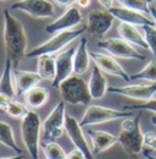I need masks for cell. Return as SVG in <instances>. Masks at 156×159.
I'll return each mask as SVG.
<instances>
[{
	"label": "cell",
	"mask_w": 156,
	"mask_h": 159,
	"mask_svg": "<svg viewBox=\"0 0 156 159\" xmlns=\"http://www.w3.org/2000/svg\"><path fill=\"white\" fill-rule=\"evenodd\" d=\"M4 44L6 58L11 59L16 69L17 64L27 54V36L21 21L6 9L4 11Z\"/></svg>",
	"instance_id": "cell-1"
},
{
	"label": "cell",
	"mask_w": 156,
	"mask_h": 159,
	"mask_svg": "<svg viewBox=\"0 0 156 159\" xmlns=\"http://www.w3.org/2000/svg\"><path fill=\"white\" fill-rule=\"evenodd\" d=\"M118 143L129 154L136 156L144 148V134L140 129V114L134 118H124L121 122Z\"/></svg>",
	"instance_id": "cell-2"
},
{
	"label": "cell",
	"mask_w": 156,
	"mask_h": 159,
	"mask_svg": "<svg viewBox=\"0 0 156 159\" xmlns=\"http://www.w3.org/2000/svg\"><path fill=\"white\" fill-rule=\"evenodd\" d=\"M85 31H87V26L75 28V30H70V31L58 32L56 34H54L49 40H46L45 43L40 44L38 47H36L34 49H32L31 52H28L26 54V58L27 59L39 58L40 55H46V54L54 55L58 52H61L65 47H67L75 39L79 38Z\"/></svg>",
	"instance_id": "cell-3"
},
{
	"label": "cell",
	"mask_w": 156,
	"mask_h": 159,
	"mask_svg": "<svg viewBox=\"0 0 156 159\" xmlns=\"http://www.w3.org/2000/svg\"><path fill=\"white\" fill-rule=\"evenodd\" d=\"M40 132H41L40 116L34 110H29L21 119V137L32 159H38L39 157Z\"/></svg>",
	"instance_id": "cell-4"
},
{
	"label": "cell",
	"mask_w": 156,
	"mask_h": 159,
	"mask_svg": "<svg viewBox=\"0 0 156 159\" xmlns=\"http://www.w3.org/2000/svg\"><path fill=\"white\" fill-rule=\"evenodd\" d=\"M58 91L62 100L72 105H88L92 100L88 83L77 75L65 80L58 86Z\"/></svg>",
	"instance_id": "cell-5"
},
{
	"label": "cell",
	"mask_w": 156,
	"mask_h": 159,
	"mask_svg": "<svg viewBox=\"0 0 156 159\" xmlns=\"http://www.w3.org/2000/svg\"><path fill=\"white\" fill-rule=\"evenodd\" d=\"M65 102L61 100L50 111L48 118L41 122V139L43 143L55 142L65 132V121H66V107Z\"/></svg>",
	"instance_id": "cell-6"
},
{
	"label": "cell",
	"mask_w": 156,
	"mask_h": 159,
	"mask_svg": "<svg viewBox=\"0 0 156 159\" xmlns=\"http://www.w3.org/2000/svg\"><path fill=\"white\" fill-rule=\"evenodd\" d=\"M133 115V111L129 110H117L112 108L100 107V105H89L84 111V115L79 121L80 126H90V125H99L105 124L109 121L129 118Z\"/></svg>",
	"instance_id": "cell-7"
},
{
	"label": "cell",
	"mask_w": 156,
	"mask_h": 159,
	"mask_svg": "<svg viewBox=\"0 0 156 159\" xmlns=\"http://www.w3.org/2000/svg\"><path fill=\"white\" fill-rule=\"evenodd\" d=\"M98 47L106 50L110 55L118 59L128 60H145V55L139 53L136 48L122 38H109V39L99 40Z\"/></svg>",
	"instance_id": "cell-8"
},
{
	"label": "cell",
	"mask_w": 156,
	"mask_h": 159,
	"mask_svg": "<svg viewBox=\"0 0 156 159\" xmlns=\"http://www.w3.org/2000/svg\"><path fill=\"white\" fill-rule=\"evenodd\" d=\"M12 10L26 12L34 19H50L55 15L54 4L49 0H20L12 5Z\"/></svg>",
	"instance_id": "cell-9"
},
{
	"label": "cell",
	"mask_w": 156,
	"mask_h": 159,
	"mask_svg": "<svg viewBox=\"0 0 156 159\" xmlns=\"http://www.w3.org/2000/svg\"><path fill=\"white\" fill-rule=\"evenodd\" d=\"M65 132L68 136V139H71V142L75 144V148L79 149L83 154L85 159H95L92 148L89 147L85 136L83 134L82 126L79 124L75 116L72 115H66V121H65Z\"/></svg>",
	"instance_id": "cell-10"
},
{
	"label": "cell",
	"mask_w": 156,
	"mask_h": 159,
	"mask_svg": "<svg viewBox=\"0 0 156 159\" xmlns=\"http://www.w3.org/2000/svg\"><path fill=\"white\" fill-rule=\"evenodd\" d=\"M115 17L109 10H93L88 14L87 32L97 38H102L112 27Z\"/></svg>",
	"instance_id": "cell-11"
},
{
	"label": "cell",
	"mask_w": 156,
	"mask_h": 159,
	"mask_svg": "<svg viewBox=\"0 0 156 159\" xmlns=\"http://www.w3.org/2000/svg\"><path fill=\"white\" fill-rule=\"evenodd\" d=\"M107 92L123 96L127 98L136 100H148L153 99L156 94V83L149 84H128V86H112L107 88Z\"/></svg>",
	"instance_id": "cell-12"
},
{
	"label": "cell",
	"mask_w": 156,
	"mask_h": 159,
	"mask_svg": "<svg viewBox=\"0 0 156 159\" xmlns=\"http://www.w3.org/2000/svg\"><path fill=\"white\" fill-rule=\"evenodd\" d=\"M82 21H83V16H82L79 9L77 6L72 5V6L67 7V10L58 19L49 23L48 26H45L44 32L49 33V34H56L62 31L75 30V27H77Z\"/></svg>",
	"instance_id": "cell-13"
},
{
	"label": "cell",
	"mask_w": 156,
	"mask_h": 159,
	"mask_svg": "<svg viewBox=\"0 0 156 159\" xmlns=\"http://www.w3.org/2000/svg\"><path fill=\"white\" fill-rule=\"evenodd\" d=\"M90 59L95 62V65L102 72L109 74L111 76L119 77L126 82L131 81V75L126 72V70L121 66V64L112 55L99 53V52H90Z\"/></svg>",
	"instance_id": "cell-14"
},
{
	"label": "cell",
	"mask_w": 156,
	"mask_h": 159,
	"mask_svg": "<svg viewBox=\"0 0 156 159\" xmlns=\"http://www.w3.org/2000/svg\"><path fill=\"white\" fill-rule=\"evenodd\" d=\"M76 48L71 47L61 53H58L55 57L56 62V76L53 81L51 86L54 88H58V86L67 80L70 76H72L73 72V57H75Z\"/></svg>",
	"instance_id": "cell-15"
},
{
	"label": "cell",
	"mask_w": 156,
	"mask_h": 159,
	"mask_svg": "<svg viewBox=\"0 0 156 159\" xmlns=\"http://www.w3.org/2000/svg\"><path fill=\"white\" fill-rule=\"evenodd\" d=\"M110 14L118 20L119 22H124V23H129L133 26H153L155 25L151 17H148L145 14L139 12L136 10H131L123 6H112L110 10Z\"/></svg>",
	"instance_id": "cell-16"
},
{
	"label": "cell",
	"mask_w": 156,
	"mask_h": 159,
	"mask_svg": "<svg viewBox=\"0 0 156 159\" xmlns=\"http://www.w3.org/2000/svg\"><path fill=\"white\" fill-rule=\"evenodd\" d=\"M87 134L89 135L92 141V152L94 156L100 154L109 148H111L114 144L118 143V137L111 135L107 131H100V130H88Z\"/></svg>",
	"instance_id": "cell-17"
},
{
	"label": "cell",
	"mask_w": 156,
	"mask_h": 159,
	"mask_svg": "<svg viewBox=\"0 0 156 159\" xmlns=\"http://www.w3.org/2000/svg\"><path fill=\"white\" fill-rule=\"evenodd\" d=\"M90 66V53L88 50V39L80 37L75 57H73V74L77 76L84 75Z\"/></svg>",
	"instance_id": "cell-18"
},
{
	"label": "cell",
	"mask_w": 156,
	"mask_h": 159,
	"mask_svg": "<svg viewBox=\"0 0 156 159\" xmlns=\"http://www.w3.org/2000/svg\"><path fill=\"white\" fill-rule=\"evenodd\" d=\"M14 75H15V80H16L17 96H24L27 92H29L32 88L37 87L43 81L38 72H33V71H24V70L15 69Z\"/></svg>",
	"instance_id": "cell-19"
},
{
	"label": "cell",
	"mask_w": 156,
	"mask_h": 159,
	"mask_svg": "<svg viewBox=\"0 0 156 159\" xmlns=\"http://www.w3.org/2000/svg\"><path fill=\"white\" fill-rule=\"evenodd\" d=\"M0 93L9 96L11 99H15V97L17 96L16 80L14 75V65L11 59L9 58H6L5 60V67L0 76Z\"/></svg>",
	"instance_id": "cell-20"
},
{
	"label": "cell",
	"mask_w": 156,
	"mask_h": 159,
	"mask_svg": "<svg viewBox=\"0 0 156 159\" xmlns=\"http://www.w3.org/2000/svg\"><path fill=\"white\" fill-rule=\"evenodd\" d=\"M88 87H89L92 99H101L107 92V88H109L107 80L104 76V72L98 67L97 65L93 66V71H92L89 82H88Z\"/></svg>",
	"instance_id": "cell-21"
},
{
	"label": "cell",
	"mask_w": 156,
	"mask_h": 159,
	"mask_svg": "<svg viewBox=\"0 0 156 159\" xmlns=\"http://www.w3.org/2000/svg\"><path fill=\"white\" fill-rule=\"evenodd\" d=\"M117 32L122 39L128 42L129 44L143 48V49H149L148 44L145 42V38H144V34L140 33V31L136 28V26L124 23V22H119V25L117 27Z\"/></svg>",
	"instance_id": "cell-22"
},
{
	"label": "cell",
	"mask_w": 156,
	"mask_h": 159,
	"mask_svg": "<svg viewBox=\"0 0 156 159\" xmlns=\"http://www.w3.org/2000/svg\"><path fill=\"white\" fill-rule=\"evenodd\" d=\"M37 72L45 81H54L56 76V62L54 55H40L37 62Z\"/></svg>",
	"instance_id": "cell-23"
},
{
	"label": "cell",
	"mask_w": 156,
	"mask_h": 159,
	"mask_svg": "<svg viewBox=\"0 0 156 159\" xmlns=\"http://www.w3.org/2000/svg\"><path fill=\"white\" fill-rule=\"evenodd\" d=\"M49 91L44 87H34L32 88L29 92H27L23 97L26 104L32 108V109H39L41 108L44 104H46V102L49 99Z\"/></svg>",
	"instance_id": "cell-24"
},
{
	"label": "cell",
	"mask_w": 156,
	"mask_h": 159,
	"mask_svg": "<svg viewBox=\"0 0 156 159\" xmlns=\"http://www.w3.org/2000/svg\"><path fill=\"white\" fill-rule=\"evenodd\" d=\"M0 143L11 149L15 154H22V148H20L16 143L12 127L5 121H0Z\"/></svg>",
	"instance_id": "cell-25"
},
{
	"label": "cell",
	"mask_w": 156,
	"mask_h": 159,
	"mask_svg": "<svg viewBox=\"0 0 156 159\" xmlns=\"http://www.w3.org/2000/svg\"><path fill=\"white\" fill-rule=\"evenodd\" d=\"M136 80H144L149 81L151 83H156V60H151L148 62V65L140 70L139 72H136L131 75V81H136Z\"/></svg>",
	"instance_id": "cell-26"
},
{
	"label": "cell",
	"mask_w": 156,
	"mask_h": 159,
	"mask_svg": "<svg viewBox=\"0 0 156 159\" xmlns=\"http://www.w3.org/2000/svg\"><path fill=\"white\" fill-rule=\"evenodd\" d=\"M43 152L45 159H66L67 153L56 142H49L43 144Z\"/></svg>",
	"instance_id": "cell-27"
},
{
	"label": "cell",
	"mask_w": 156,
	"mask_h": 159,
	"mask_svg": "<svg viewBox=\"0 0 156 159\" xmlns=\"http://www.w3.org/2000/svg\"><path fill=\"white\" fill-rule=\"evenodd\" d=\"M28 111H29V109L27 108V105H24L23 103L15 99L11 100L5 109V113L15 119H22Z\"/></svg>",
	"instance_id": "cell-28"
},
{
	"label": "cell",
	"mask_w": 156,
	"mask_h": 159,
	"mask_svg": "<svg viewBox=\"0 0 156 159\" xmlns=\"http://www.w3.org/2000/svg\"><path fill=\"white\" fill-rule=\"evenodd\" d=\"M123 7L136 10L143 14H149L150 15V4L148 0H117Z\"/></svg>",
	"instance_id": "cell-29"
},
{
	"label": "cell",
	"mask_w": 156,
	"mask_h": 159,
	"mask_svg": "<svg viewBox=\"0 0 156 159\" xmlns=\"http://www.w3.org/2000/svg\"><path fill=\"white\" fill-rule=\"evenodd\" d=\"M143 32H144V38L148 44L149 50L153 53V55L156 58V27L153 26H143Z\"/></svg>",
	"instance_id": "cell-30"
},
{
	"label": "cell",
	"mask_w": 156,
	"mask_h": 159,
	"mask_svg": "<svg viewBox=\"0 0 156 159\" xmlns=\"http://www.w3.org/2000/svg\"><path fill=\"white\" fill-rule=\"evenodd\" d=\"M123 110H129V111H153L156 114V98L148 100V102H144L143 104H136V105H124L123 107Z\"/></svg>",
	"instance_id": "cell-31"
},
{
	"label": "cell",
	"mask_w": 156,
	"mask_h": 159,
	"mask_svg": "<svg viewBox=\"0 0 156 159\" xmlns=\"http://www.w3.org/2000/svg\"><path fill=\"white\" fill-rule=\"evenodd\" d=\"M144 144L148 146L150 149L156 151V135L153 132H148L144 135Z\"/></svg>",
	"instance_id": "cell-32"
},
{
	"label": "cell",
	"mask_w": 156,
	"mask_h": 159,
	"mask_svg": "<svg viewBox=\"0 0 156 159\" xmlns=\"http://www.w3.org/2000/svg\"><path fill=\"white\" fill-rule=\"evenodd\" d=\"M11 100L12 99H11L9 96H6V94H4V93H0V111H5L7 104H9Z\"/></svg>",
	"instance_id": "cell-33"
},
{
	"label": "cell",
	"mask_w": 156,
	"mask_h": 159,
	"mask_svg": "<svg viewBox=\"0 0 156 159\" xmlns=\"http://www.w3.org/2000/svg\"><path fill=\"white\" fill-rule=\"evenodd\" d=\"M66 159H85V157H84V154H83L79 149L73 148V149L67 154Z\"/></svg>",
	"instance_id": "cell-34"
},
{
	"label": "cell",
	"mask_w": 156,
	"mask_h": 159,
	"mask_svg": "<svg viewBox=\"0 0 156 159\" xmlns=\"http://www.w3.org/2000/svg\"><path fill=\"white\" fill-rule=\"evenodd\" d=\"M56 4L61 5V6H65V7H70L72 6L77 0H54Z\"/></svg>",
	"instance_id": "cell-35"
},
{
	"label": "cell",
	"mask_w": 156,
	"mask_h": 159,
	"mask_svg": "<svg viewBox=\"0 0 156 159\" xmlns=\"http://www.w3.org/2000/svg\"><path fill=\"white\" fill-rule=\"evenodd\" d=\"M99 1V4L105 9V10H110L114 5H112V2H114V0H98Z\"/></svg>",
	"instance_id": "cell-36"
},
{
	"label": "cell",
	"mask_w": 156,
	"mask_h": 159,
	"mask_svg": "<svg viewBox=\"0 0 156 159\" xmlns=\"http://www.w3.org/2000/svg\"><path fill=\"white\" fill-rule=\"evenodd\" d=\"M76 2L78 4V6H79V7L85 9V7H88V6L92 4V0H77Z\"/></svg>",
	"instance_id": "cell-37"
},
{
	"label": "cell",
	"mask_w": 156,
	"mask_h": 159,
	"mask_svg": "<svg viewBox=\"0 0 156 159\" xmlns=\"http://www.w3.org/2000/svg\"><path fill=\"white\" fill-rule=\"evenodd\" d=\"M141 153H143V157H144L145 159H156V156L151 154L149 149H145V148H143Z\"/></svg>",
	"instance_id": "cell-38"
},
{
	"label": "cell",
	"mask_w": 156,
	"mask_h": 159,
	"mask_svg": "<svg viewBox=\"0 0 156 159\" xmlns=\"http://www.w3.org/2000/svg\"><path fill=\"white\" fill-rule=\"evenodd\" d=\"M150 16H151V19L154 21V23H155V27H156V6H150Z\"/></svg>",
	"instance_id": "cell-39"
},
{
	"label": "cell",
	"mask_w": 156,
	"mask_h": 159,
	"mask_svg": "<svg viewBox=\"0 0 156 159\" xmlns=\"http://www.w3.org/2000/svg\"><path fill=\"white\" fill-rule=\"evenodd\" d=\"M24 156L23 154H15L12 157H4V158H0V159H23Z\"/></svg>",
	"instance_id": "cell-40"
},
{
	"label": "cell",
	"mask_w": 156,
	"mask_h": 159,
	"mask_svg": "<svg viewBox=\"0 0 156 159\" xmlns=\"http://www.w3.org/2000/svg\"><path fill=\"white\" fill-rule=\"evenodd\" d=\"M150 121H151V124L156 127V115H153V116H151V119H150Z\"/></svg>",
	"instance_id": "cell-41"
},
{
	"label": "cell",
	"mask_w": 156,
	"mask_h": 159,
	"mask_svg": "<svg viewBox=\"0 0 156 159\" xmlns=\"http://www.w3.org/2000/svg\"><path fill=\"white\" fill-rule=\"evenodd\" d=\"M154 1H156V0H148V2H149V4H153Z\"/></svg>",
	"instance_id": "cell-42"
},
{
	"label": "cell",
	"mask_w": 156,
	"mask_h": 159,
	"mask_svg": "<svg viewBox=\"0 0 156 159\" xmlns=\"http://www.w3.org/2000/svg\"><path fill=\"white\" fill-rule=\"evenodd\" d=\"M132 159H141V158H139L138 156H133V158H132Z\"/></svg>",
	"instance_id": "cell-43"
},
{
	"label": "cell",
	"mask_w": 156,
	"mask_h": 159,
	"mask_svg": "<svg viewBox=\"0 0 156 159\" xmlns=\"http://www.w3.org/2000/svg\"><path fill=\"white\" fill-rule=\"evenodd\" d=\"M1 1H4V0H0V2H1Z\"/></svg>",
	"instance_id": "cell-44"
}]
</instances>
